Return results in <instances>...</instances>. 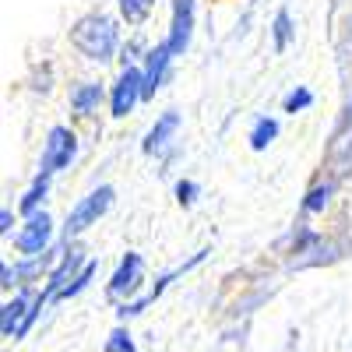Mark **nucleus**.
I'll return each mask as SVG.
<instances>
[{"mask_svg":"<svg viewBox=\"0 0 352 352\" xmlns=\"http://www.w3.org/2000/svg\"><path fill=\"white\" fill-rule=\"evenodd\" d=\"M124 21L120 14H109L102 8H92L71 21L67 28V43L71 50L81 56L85 64L92 67H106V64H116L120 56V46H124Z\"/></svg>","mask_w":352,"mask_h":352,"instance_id":"1","label":"nucleus"},{"mask_svg":"<svg viewBox=\"0 0 352 352\" xmlns=\"http://www.w3.org/2000/svg\"><path fill=\"white\" fill-rule=\"evenodd\" d=\"M278 254L285 257L289 268L303 272V268H324V264L342 261L349 254V247L338 243L331 232H324V229L310 226L307 219H300V222H292L289 232L278 240Z\"/></svg>","mask_w":352,"mask_h":352,"instance_id":"2","label":"nucleus"},{"mask_svg":"<svg viewBox=\"0 0 352 352\" xmlns=\"http://www.w3.org/2000/svg\"><path fill=\"white\" fill-rule=\"evenodd\" d=\"M116 204V187L113 184H99L92 190H85L60 222V240H81L92 226H99Z\"/></svg>","mask_w":352,"mask_h":352,"instance_id":"3","label":"nucleus"},{"mask_svg":"<svg viewBox=\"0 0 352 352\" xmlns=\"http://www.w3.org/2000/svg\"><path fill=\"white\" fill-rule=\"evenodd\" d=\"M180 131H184V113L180 109H162L152 127L141 138V152L155 159L162 169H169L173 162H180L184 148H180Z\"/></svg>","mask_w":352,"mask_h":352,"instance_id":"4","label":"nucleus"},{"mask_svg":"<svg viewBox=\"0 0 352 352\" xmlns=\"http://www.w3.org/2000/svg\"><path fill=\"white\" fill-rule=\"evenodd\" d=\"M78 152H81V134L78 127L71 124H53L46 134H43V152H39V169L43 176H60L67 173L74 162H78Z\"/></svg>","mask_w":352,"mask_h":352,"instance_id":"5","label":"nucleus"},{"mask_svg":"<svg viewBox=\"0 0 352 352\" xmlns=\"http://www.w3.org/2000/svg\"><path fill=\"white\" fill-rule=\"evenodd\" d=\"M144 289H148V261L138 250H127L106 278V300L113 307H120L127 300H138Z\"/></svg>","mask_w":352,"mask_h":352,"instance_id":"6","label":"nucleus"},{"mask_svg":"<svg viewBox=\"0 0 352 352\" xmlns=\"http://www.w3.org/2000/svg\"><path fill=\"white\" fill-rule=\"evenodd\" d=\"M60 243V226L53 222L50 212H36V215H25L18 232L11 236V247H14V257H36V254H46Z\"/></svg>","mask_w":352,"mask_h":352,"instance_id":"7","label":"nucleus"},{"mask_svg":"<svg viewBox=\"0 0 352 352\" xmlns=\"http://www.w3.org/2000/svg\"><path fill=\"white\" fill-rule=\"evenodd\" d=\"M67 109L71 120L78 124H96L99 113L109 109V85L99 78H78L67 88Z\"/></svg>","mask_w":352,"mask_h":352,"instance_id":"8","label":"nucleus"},{"mask_svg":"<svg viewBox=\"0 0 352 352\" xmlns=\"http://www.w3.org/2000/svg\"><path fill=\"white\" fill-rule=\"evenodd\" d=\"M64 243V250H60V261L53 264V272H50V278L43 282V300L50 303V307H56V296H60V292L81 275V268L92 257L85 254V247H81V240H60Z\"/></svg>","mask_w":352,"mask_h":352,"instance_id":"9","label":"nucleus"},{"mask_svg":"<svg viewBox=\"0 0 352 352\" xmlns=\"http://www.w3.org/2000/svg\"><path fill=\"white\" fill-rule=\"evenodd\" d=\"M166 4H169V25L162 39L180 60V56H187L197 36V0H166Z\"/></svg>","mask_w":352,"mask_h":352,"instance_id":"10","label":"nucleus"},{"mask_svg":"<svg viewBox=\"0 0 352 352\" xmlns=\"http://www.w3.org/2000/svg\"><path fill=\"white\" fill-rule=\"evenodd\" d=\"M144 102V78L141 67H127L116 71V78L109 81V120H127V116Z\"/></svg>","mask_w":352,"mask_h":352,"instance_id":"11","label":"nucleus"},{"mask_svg":"<svg viewBox=\"0 0 352 352\" xmlns=\"http://www.w3.org/2000/svg\"><path fill=\"white\" fill-rule=\"evenodd\" d=\"M173 67H176V53L166 46V39L152 43L148 56H144V64H141V78H144V102H152V99L162 92V88L169 85Z\"/></svg>","mask_w":352,"mask_h":352,"instance_id":"12","label":"nucleus"},{"mask_svg":"<svg viewBox=\"0 0 352 352\" xmlns=\"http://www.w3.org/2000/svg\"><path fill=\"white\" fill-rule=\"evenodd\" d=\"M320 173L331 176V180H338V184H345L352 176V127L335 124L331 141L324 148V166H320Z\"/></svg>","mask_w":352,"mask_h":352,"instance_id":"13","label":"nucleus"},{"mask_svg":"<svg viewBox=\"0 0 352 352\" xmlns=\"http://www.w3.org/2000/svg\"><path fill=\"white\" fill-rule=\"evenodd\" d=\"M36 292L39 289H21L14 296H4V307H0V338L4 342H18V331L36 303Z\"/></svg>","mask_w":352,"mask_h":352,"instance_id":"14","label":"nucleus"},{"mask_svg":"<svg viewBox=\"0 0 352 352\" xmlns=\"http://www.w3.org/2000/svg\"><path fill=\"white\" fill-rule=\"evenodd\" d=\"M338 180H331V176H324L320 173L317 180L303 190V197H300V219H317V215H328L331 212V204H335V197H338Z\"/></svg>","mask_w":352,"mask_h":352,"instance_id":"15","label":"nucleus"},{"mask_svg":"<svg viewBox=\"0 0 352 352\" xmlns=\"http://www.w3.org/2000/svg\"><path fill=\"white\" fill-rule=\"evenodd\" d=\"M50 194H53V180L50 176H43V173H36L32 180H28V187L21 190V197H18V215L25 219V215H36V212H46V201H50Z\"/></svg>","mask_w":352,"mask_h":352,"instance_id":"16","label":"nucleus"},{"mask_svg":"<svg viewBox=\"0 0 352 352\" xmlns=\"http://www.w3.org/2000/svg\"><path fill=\"white\" fill-rule=\"evenodd\" d=\"M278 134H282L278 116H272V113L254 116V124H250V131H247V144H250V152H268L272 144L278 141Z\"/></svg>","mask_w":352,"mask_h":352,"instance_id":"17","label":"nucleus"},{"mask_svg":"<svg viewBox=\"0 0 352 352\" xmlns=\"http://www.w3.org/2000/svg\"><path fill=\"white\" fill-rule=\"evenodd\" d=\"M268 36H272V50L275 53H285L292 50V43H296V18H292L289 8H278L268 21Z\"/></svg>","mask_w":352,"mask_h":352,"instance_id":"18","label":"nucleus"},{"mask_svg":"<svg viewBox=\"0 0 352 352\" xmlns=\"http://www.w3.org/2000/svg\"><path fill=\"white\" fill-rule=\"evenodd\" d=\"M148 50H152L148 36H144L141 28H131L127 39H124V46H120V56H116V71L141 67V64H144V56H148Z\"/></svg>","mask_w":352,"mask_h":352,"instance_id":"19","label":"nucleus"},{"mask_svg":"<svg viewBox=\"0 0 352 352\" xmlns=\"http://www.w3.org/2000/svg\"><path fill=\"white\" fill-rule=\"evenodd\" d=\"M113 8L127 28H144L155 14V0H113Z\"/></svg>","mask_w":352,"mask_h":352,"instance_id":"20","label":"nucleus"},{"mask_svg":"<svg viewBox=\"0 0 352 352\" xmlns=\"http://www.w3.org/2000/svg\"><path fill=\"white\" fill-rule=\"evenodd\" d=\"M314 102H317V96H314L310 85H292L289 92L282 96V113H285V116H300V113H307Z\"/></svg>","mask_w":352,"mask_h":352,"instance_id":"21","label":"nucleus"},{"mask_svg":"<svg viewBox=\"0 0 352 352\" xmlns=\"http://www.w3.org/2000/svg\"><path fill=\"white\" fill-rule=\"evenodd\" d=\"M99 278V261L92 257V261H88L85 264V268H81V275L60 292V296H56V307H60V303H67V300H78L81 296V292H88V289H92V282Z\"/></svg>","mask_w":352,"mask_h":352,"instance_id":"22","label":"nucleus"},{"mask_svg":"<svg viewBox=\"0 0 352 352\" xmlns=\"http://www.w3.org/2000/svg\"><path fill=\"white\" fill-rule=\"evenodd\" d=\"M173 201L180 204V208H194V204L201 201V184L190 180V176H180V180H173Z\"/></svg>","mask_w":352,"mask_h":352,"instance_id":"23","label":"nucleus"},{"mask_svg":"<svg viewBox=\"0 0 352 352\" xmlns=\"http://www.w3.org/2000/svg\"><path fill=\"white\" fill-rule=\"evenodd\" d=\"M102 352H138V342H134L131 328H127V324H116V328L106 335Z\"/></svg>","mask_w":352,"mask_h":352,"instance_id":"24","label":"nucleus"},{"mask_svg":"<svg viewBox=\"0 0 352 352\" xmlns=\"http://www.w3.org/2000/svg\"><path fill=\"white\" fill-rule=\"evenodd\" d=\"M28 92L32 96H50L53 92V64H36L32 78H28Z\"/></svg>","mask_w":352,"mask_h":352,"instance_id":"25","label":"nucleus"},{"mask_svg":"<svg viewBox=\"0 0 352 352\" xmlns=\"http://www.w3.org/2000/svg\"><path fill=\"white\" fill-rule=\"evenodd\" d=\"M0 292H4V296H14V292H21L14 261H0Z\"/></svg>","mask_w":352,"mask_h":352,"instance_id":"26","label":"nucleus"},{"mask_svg":"<svg viewBox=\"0 0 352 352\" xmlns=\"http://www.w3.org/2000/svg\"><path fill=\"white\" fill-rule=\"evenodd\" d=\"M18 226H21V215H18V208H14V204H4V208H0V236H4V240H11L14 232H18Z\"/></svg>","mask_w":352,"mask_h":352,"instance_id":"27","label":"nucleus"},{"mask_svg":"<svg viewBox=\"0 0 352 352\" xmlns=\"http://www.w3.org/2000/svg\"><path fill=\"white\" fill-rule=\"evenodd\" d=\"M338 124L352 127V96H349V99H345V106H342V116H338Z\"/></svg>","mask_w":352,"mask_h":352,"instance_id":"28","label":"nucleus"}]
</instances>
